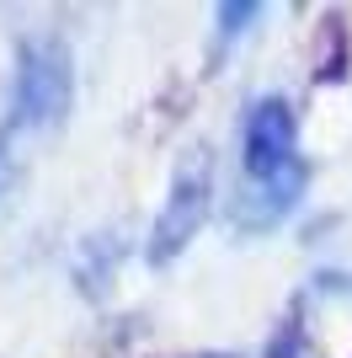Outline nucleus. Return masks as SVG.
Returning a JSON list of instances; mask_svg holds the SVG:
<instances>
[{
	"mask_svg": "<svg viewBox=\"0 0 352 358\" xmlns=\"http://www.w3.org/2000/svg\"><path fill=\"white\" fill-rule=\"evenodd\" d=\"M208 203H214V155L208 150H187L176 161L171 193H166L161 214H155V230H149V246H145L149 268H166L171 257L187 252L192 236L208 220Z\"/></svg>",
	"mask_w": 352,
	"mask_h": 358,
	"instance_id": "1",
	"label": "nucleus"
},
{
	"mask_svg": "<svg viewBox=\"0 0 352 358\" xmlns=\"http://www.w3.org/2000/svg\"><path fill=\"white\" fill-rule=\"evenodd\" d=\"M70 96H75L70 48L54 43V38H38V43L22 48V64H16V80H11V123L16 129H54L70 113Z\"/></svg>",
	"mask_w": 352,
	"mask_h": 358,
	"instance_id": "2",
	"label": "nucleus"
},
{
	"mask_svg": "<svg viewBox=\"0 0 352 358\" xmlns=\"http://www.w3.org/2000/svg\"><path fill=\"white\" fill-rule=\"evenodd\" d=\"M240 166H246V182H267L299 166V118L288 96L251 102L246 129H240Z\"/></svg>",
	"mask_w": 352,
	"mask_h": 358,
	"instance_id": "3",
	"label": "nucleus"
},
{
	"mask_svg": "<svg viewBox=\"0 0 352 358\" xmlns=\"http://www.w3.org/2000/svg\"><path fill=\"white\" fill-rule=\"evenodd\" d=\"M299 187H305V166H293L283 177H267V182H246V193L235 198V230H272L299 203Z\"/></svg>",
	"mask_w": 352,
	"mask_h": 358,
	"instance_id": "4",
	"label": "nucleus"
},
{
	"mask_svg": "<svg viewBox=\"0 0 352 358\" xmlns=\"http://www.w3.org/2000/svg\"><path fill=\"white\" fill-rule=\"evenodd\" d=\"M219 38H235V32H246L256 16H262V6H251V0H235V6H219Z\"/></svg>",
	"mask_w": 352,
	"mask_h": 358,
	"instance_id": "5",
	"label": "nucleus"
},
{
	"mask_svg": "<svg viewBox=\"0 0 352 358\" xmlns=\"http://www.w3.org/2000/svg\"><path fill=\"white\" fill-rule=\"evenodd\" d=\"M267 358H309V343H305V327L299 321H288V327L267 343Z\"/></svg>",
	"mask_w": 352,
	"mask_h": 358,
	"instance_id": "6",
	"label": "nucleus"
},
{
	"mask_svg": "<svg viewBox=\"0 0 352 358\" xmlns=\"http://www.w3.org/2000/svg\"><path fill=\"white\" fill-rule=\"evenodd\" d=\"M208 358H230V353H208Z\"/></svg>",
	"mask_w": 352,
	"mask_h": 358,
	"instance_id": "7",
	"label": "nucleus"
}]
</instances>
